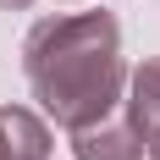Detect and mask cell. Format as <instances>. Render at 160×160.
<instances>
[{
  "label": "cell",
  "instance_id": "cell-1",
  "mask_svg": "<svg viewBox=\"0 0 160 160\" xmlns=\"http://www.w3.org/2000/svg\"><path fill=\"white\" fill-rule=\"evenodd\" d=\"M28 78L39 88L55 122L66 127H94L116 105L122 61H116V22L111 17H55L28 39Z\"/></svg>",
  "mask_w": 160,
  "mask_h": 160
},
{
  "label": "cell",
  "instance_id": "cell-2",
  "mask_svg": "<svg viewBox=\"0 0 160 160\" xmlns=\"http://www.w3.org/2000/svg\"><path fill=\"white\" fill-rule=\"evenodd\" d=\"M0 149H6V160H44V127L28 122L22 111H6L0 116Z\"/></svg>",
  "mask_w": 160,
  "mask_h": 160
},
{
  "label": "cell",
  "instance_id": "cell-3",
  "mask_svg": "<svg viewBox=\"0 0 160 160\" xmlns=\"http://www.w3.org/2000/svg\"><path fill=\"white\" fill-rule=\"evenodd\" d=\"M138 132H94L83 127L78 132V155L83 160H144V144H132Z\"/></svg>",
  "mask_w": 160,
  "mask_h": 160
},
{
  "label": "cell",
  "instance_id": "cell-4",
  "mask_svg": "<svg viewBox=\"0 0 160 160\" xmlns=\"http://www.w3.org/2000/svg\"><path fill=\"white\" fill-rule=\"evenodd\" d=\"M149 160H160V127L149 132Z\"/></svg>",
  "mask_w": 160,
  "mask_h": 160
},
{
  "label": "cell",
  "instance_id": "cell-5",
  "mask_svg": "<svg viewBox=\"0 0 160 160\" xmlns=\"http://www.w3.org/2000/svg\"><path fill=\"white\" fill-rule=\"evenodd\" d=\"M0 6H22V0H0Z\"/></svg>",
  "mask_w": 160,
  "mask_h": 160
}]
</instances>
